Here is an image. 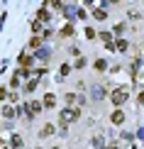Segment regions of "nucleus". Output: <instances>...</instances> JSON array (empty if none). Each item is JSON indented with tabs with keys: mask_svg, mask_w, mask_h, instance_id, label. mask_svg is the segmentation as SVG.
<instances>
[{
	"mask_svg": "<svg viewBox=\"0 0 144 149\" xmlns=\"http://www.w3.org/2000/svg\"><path fill=\"white\" fill-rule=\"evenodd\" d=\"M78 115H81L78 108H64L59 113V120H61V125H71L73 120H78Z\"/></svg>",
	"mask_w": 144,
	"mask_h": 149,
	"instance_id": "nucleus-1",
	"label": "nucleus"
},
{
	"mask_svg": "<svg viewBox=\"0 0 144 149\" xmlns=\"http://www.w3.org/2000/svg\"><path fill=\"white\" fill-rule=\"evenodd\" d=\"M125 100H127V91H122V88L112 91V103H115V105H122Z\"/></svg>",
	"mask_w": 144,
	"mask_h": 149,
	"instance_id": "nucleus-2",
	"label": "nucleus"
},
{
	"mask_svg": "<svg viewBox=\"0 0 144 149\" xmlns=\"http://www.w3.org/2000/svg\"><path fill=\"white\" fill-rule=\"evenodd\" d=\"M27 108H29V115H39V113H42V105L37 103V100H34V103H29Z\"/></svg>",
	"mask_w": 144,
	"mask_h": 149,
	"instance_id": "nucleus-3",
	"label": "nucleus"
},
{
	"mask_svg": "<svg viewBox=\"0 0 144 149\" xmlns=\"http://www.w3.org/2000/svg\"><path fill=\"white\" fill-rule=\"evenodd\" d=\"M54 103H56L54 93H47V95H44V105H47V108H54Z\"/></svg>",
	"mask_w": 144,
	"mask_h": 149,
	"instance_id": "nucleus-4",
	"label": "nucleus"
},
{
	"mask_svg": "<svg viewBox=\"0 0 144 149\" xmlns=\"http://www.w3.org/2000/svg\"><path fill=\"white\" fill-rule=\"evenodd\" d=\"M112 120H115L117 125H120V122L125 120V115H122V110H115V115H112Z\"/></svg>",
	"mask_w": 144,
	"mask_h": 149,
	"instance_id": "nucleus-5",
	"label": "nucleus"
},
{
	"mask_svg": "<svg viewBox=\"0 0 144 149\" xmlns=\"http://www.w3.org/2000/svg\"><path fill=\"white\" fill-rule=\"evenodd\" d=\"M51 132H54V125H44V130H42V137H49Z\"/></svg>",
	"mask_w": 144,
	"mask_h": 149,
	"instance_id": "nucleus-6",
	"label": "nucleus"
},
{
	"mask_svg": "<svg viewBox=\"0 0 144 149\" xmlns=\"http://www.w3.org/2000/svg\"><path fill=\"white\" fill-rule=\"evenodd\" d=\"M95 69H98V71H105V69H108V64H105L103 59H98V61H95Z\"/></svg>",
	"mask_w": 144,
	"mask_h": 149,
	"instance_id": "nucleus-7",
	"label": "nucleus"
},
{
	"mask_svg": "<svg viewBox=\"0 0 144 149\" xmlns=\"http://www.w3.org/2000/svg\"><path fill=\"white\" fill-rule=\"evenodd\" d=\"M22 147V137H12V149H20Z\"/></svg>",
	"mask_w": 144,
	"mask_h": 149,
	"instance_id": "nucleus-8",
	"label": "nucleus"
},
{
	"mask_svg": "<svg viewBox=\"0 0 144 149\" xmlns=\"http://www.w3.org/2000/svg\"><path fill=\"white\" fill-rule=\"evenodd\" d=\"M117 52H127V42H117Z\"/></svg>",
	"mask_w": 144,
	"mask_h": 149,
	"instance_id": "nucleus-9",
	"label": "nucleus"
}]
</instances>
